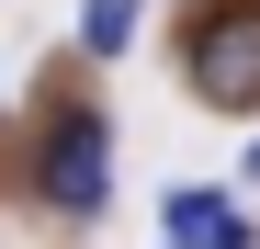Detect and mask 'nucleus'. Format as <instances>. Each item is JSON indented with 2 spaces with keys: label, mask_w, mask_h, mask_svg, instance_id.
<instances>
[{
  "label": "nucleus",
  "mask_w": 260,
  "mask_h": 249,
  "mask_svg": "<svg viewBox=\"0 0 260 249\" xmlns=\"http://www.w3.org/2000/svg\"><path fill=\"white\" fill-rule=\"evenodd\" d=\"M34 204L46 215H68V227H91L102 204H113V124H102V102H46V124H34Z\"/></svg>",
  "instance_id": "f257e3e1"
},
{
  "label": "nucleus",
  "mask_w": 260,
  "mask_h": 249,
  "mask_svg": "<svg viewBox=\"0 0 260 249\" xmlns=\"http://www.w3.org/2000/svg\"><path fill=\"white\" fill-rule=\"evenodd\" d=\"M181 79L215 113H260V0H204L181 23Z\"/></svg>",
  "instance_id": "f03ea898"
},
{
  "label": "nucleus",
  "mask_w": 260,
  "mask_h": 249,
  "mask_svg": "<svg viewBox=\"0 0 260 249\" xmlns=\"http://www.w3.org/2000/svg\"><path fill=\"white\" fill-rule=\"evenodd\" d=\"M170 238L181 249H249V215L226 193H170Z\"/></svg>",
  "instance_id": "7ed1b4c3"
},
{
  "label": "nucleus",
  "mask_w": 260,
  "mask_h": 249,
  "mask_svg": "<svg viewBox=\"0 0 260 249\" xmlns=\"http://www.w3.org/2000/svg\"><path fill=\"white\" fill-rule=\"evenodd\" d=\"M136 46V0H91L79 12V57H124Z\"/></svg>",
  "instance_id": "20e7f679"
},
{
  "label": "nucleus",
  "mask_w": 260,
  "mask_h": 249,
  "mask_svg": "<svg viewBox=\"0 0 260 249\" xmlns=\"http://www.w3.org/2000/svg\"><path fill=\"white\" fill-rule=\"evenodd\" d=\"M249 181H260V147H249Z\"/></svg>",
  "instance_id": "39448f33"
}]
</instances>
